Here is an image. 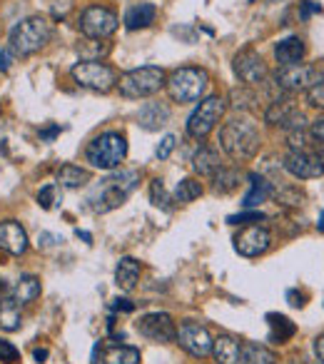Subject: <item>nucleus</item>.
Here are the masks:
<instances>
[{
  "mask_svg": "<svg viewBox=\"0 0 324 364\" xmlns=\"http://www.w3.org/2000/svg\"><path fill=\"white\" fill-rule=\"evenodd\" d=\"M137 180H140L137 172H117V175L100 180L97 190L90 195L92 210H95V213H110V210L120 208V205L130 198L132 190H135Z\"/></svg>",
  "mask_w": 324,
  "mask_h": 364,
  "instance_id": "3",
  "label": "nucleus"
},
{
  "mask_svg": "<svg viewBox=\"0 0 324 364\" xmlns=\"http://www.w3.org/2000/svg\"><path fill=\"white\" fill-rule=\"evenodd\" d=\"M220 142H222V150L227 152L232 160H252L259 152V130L252 120L247 117H234V120L225 122V127L220 130Z\"/></svg>",
  "mask_w": 324,
  "mask_h": 364,
  "instance_id": "1",
  "label": "nucleus"
},
{
  "mask_svg": "<svg viewBox=\"0 0 324 364\" xmlns=\"http://www.w3.org/2000/svg\"><path fill=\"white\" fill-rule=\"evenodd\" d=\"M212 354L217 364H242V344L230 334H220L212 339Z\"/></svg>",
  "mask_w": 324,
  "mask_h": 364,
  "instance_id": "18",
  "label": "nucleus"
},
{
  "mask_svg": "<svg viewBox=\"0 0 324 364\" xmlns=\"http://www.w3.org/2000/svg\"><path fill=\"white\" fill-rule=\"evenodd\" d=\"M11 297L16 299L18 304H31L40 297V279L33 277V274H23L11 289Z\"/></svg>",
  "mask_w": 324,
  "mask_h": 364,
  "instance_id": "24",
  "label": "nucleus"
},
{
  "mask_svg": "<svg viewBox=\"0 0 324 364\" xmlns=\"http://www.w3.org/2000/svg\"><path fill=\"white\" fill-rule=\"evenodd\" d=\"M225 115V100L220 95H210L200 102L193 110V115L188 117V135L195 140H205L210 132L217 127V122Z\"/></svg>",
  "mask_w": 324,
  "mask_h": 364,
  "instance_id": "8",
  "label": "nucleus"
},
{
  "mask_svg": "<svg viewBox=\"0 0 324 364\" xmlns=\"http://www.w3.org/2000/svg\"><path fill=\"white\" fill-rule=\"evenodd\" d=\"M70 75L80 87H87V90H95V92H110L112 87L117 85L115 68L105 65V63H100V60L77 63L70 70Z\"/></svg>",
  "mask_w": 324,
  "mask_h": 364,
  "instance_id": "7",
  "label": "nucleus"
},
{
  "mask_svg": "<svg viewBox=\"0 0 324 364\" xmlns=\"http://www.w3.org/2000/svg\"><path fill=\"white\" fill-rule=\"evenodd\" d=\"M319 80V68L317 65H307V63H297V65H284L277 70L274 77V85L284 92H299V90H309L314 82Z\"/></svg>",
  "mask_w": 324,
  "mask_h": 364,
  "instance_id": "10",
  "label": "nucleus"
},
{
  "mask_svg": "<svg viewBox=\"0 0 324 364\" xmlns=\"http://www.w3.org/2000/svg\"><path fill=\"white\" fill-rule=\"evenodd\" d=\"M157 18V8L152 3H140V6L130 8L125 16V28L127 31H142V28H150Z\"/></svg>",
  "mask_w": 324,
  "mask_h": 364,
  "instance_id": "23",
  "label": "nucleus"
},
{
  "mask_svg": "<svg viewBox=\"0 0 324 364\" xmlns=\"http://www.w3.org/2000/svg\"><path fill=\"white\" fill-rule=\"evenodd\" d=\"M115 309H120V312H132L135 304H132L130 299H115Z\"/></svg>",
  "mask_w": 324,
  "mask_h": 364,
  "instance_id": "48",
  "label": "nucleus"
},
{
  "mask_svg": "<svg viewBox=\"0 0 324 364\" xmlns=\"http://www.w3.org/2000/svg\"><path fill=\"white\" fill-rule=\"evenodd\" d=\"M11 63H13V50L11 48H0V70L6 73L11 68Z\"/></svg>",
  "mask_w": 324,
  "mask_h": 364,
  "instance_id": "44",
  "label": "nucleus"
},
{
  "mask_svg": "<svg viewBox=\"0 0 324 364\" xmlns=\"http://www.w3.org/2000/svg\"><path fill=\"white\" fill-rule=\"evenodd\" d=\"M207 82L210 77L202 68H180L170 75L165 85H168V92L175 102H195L205 95Z\"/></svg>",
  "mask_w": 324,
  "mask_h": 364,
  "instance_id": "6",
  "label": "nucleus"
},
{
  "mask_svg": "<svg viewBox=\"0 0 324 364\" xmlns=\"http://www.w3.org/2000/svg\"><path fill=\"white\" fill-rule=\"evenodd\" d=\"M175 145H178V137H175V135H165V137H162L160 145H157V150H155L157 160H168V157L173 155Z\"/></svg>",
  "mask_w": 324,
  "mask_h": 364,
  "instance_id": "38",
  "label": "nucleus"
},
{
  "mask_svg": "<svg viewBox=\"0 0 324 364\" xmlns=\"http://www.w3.org/2000/svg\"><path fill=\"white\" fill-rule=\"evenodd\" d=\"M272 247V232L262 225H247L234 235V250L242 257H259Z\"/></svg>",
  "mask_w": 324,
  "mask_h": 364,
  "instance_id": "12",
  "label": "nucleus"
},
{
  "mask_svg": "<svg viewBox=\"0 0 324 364\" xmlns=\"http://www.w3.org/2000/svg\"><path fill=\"white\" fill-rule=\"evenodd\" d=\"M150 200H152V205L155 208H162V210H173V200H170V195H168V190H165V185H162V180H152L150 182Z\"/></svg>",
  "mask_w": 324,
  "mask_h": 364,
  "instance_id": "34",
  "label": "nucleus"
},
{
  "mask_svg": "<svg viewBox=\"0 0 324 364\" xmlns=\"http://www.w3.org/2000/svg\"><path fill=\"white\" fill-rule=\"evenodd\" d=\"M117 26H120L117 13L105 6L85 8L80 16V23H77L80 33L85 38H90V41H105V38H110L117 31Z\"/></svg>",
  "mask_w": 324,
  "mask_h": 364,
  "instance_id": "9",
  "label": "nucleus"
},
{
  "mask_svg": "<svg viewBox=\"0 0 324 364\" xmlns=\"http://www.w3.org/2000/svg\"><path fill=\"white\" fill-rule=\"evenodd\" d=\"M264 220V213L262 210H244V213L239 215H230L227 218V225H254V223H262Z\"/></svg>",
  "mask_w": 324,
  "mask_h": 364,
  "instance_id": "36",
  "label": "nucleus"
},
{
  "mask_svg": "<svg viewBox=\"0 0 324 364\" xmlns=\"http://www.w3.org/2000/svg\"><path fill=\"white\" fill-rule=\"evenodd\" d=\"M267 324H269V339H272V342H277V344L292 339L294 332H297V327H294L292 319L284 317V314H277V312L267 314Z\"/></svg>",
  "mask_w": 324,
  "mask_h": 364,
  "instance_id": "25",
  "label": "nucleus"
},
{
  "mask_svg": "<svg viewBox=\"0 0 324 364\" xmlns=\"http://www.w3.org/2000/svg\"><path fill=\"white\" fill-rule=\"evenodd\" d=\"M319 11H322V8H319L317 3H304V6H302V13H299V16H302L304 21H307V18L312 16V13H319Z\"/></svg>",
  "mask_w": 324,
  "mask_h": 364,
  "instance_id": "46",
  "label": "nucleus"
},
{
  "mask_svg": "<svg viewBox=\"0 0 324 364\" xmlns=\"http://www.w3.org/2000/svg\"><path fill=\"white\" fill-rule=\"evenodd\" d=\"M50 3V16L55 21H63L68 16V11L72 8V0H48Z\"/></svg>",
  "mask_w": 324,
  "mask_h": 364,
  "instance_id": "41",
  "label": "nucleus"
},
{
  "mask_svg": "<svg viewBox=\"0 0 324 364\" xmlns=\"http://www.w3.org/2000/svg\"><path fill=\"white\" fill-rule=\"evenodd\" d=\"M0 250H6L13 257H21L28 250V235L21 228V223L16 220H8V223L0 225Z\"/></svg>",
  "mask_w": 324,
  "mask_h": 364,
  "instance_id": "16",
  "label": "nucleus"
},
{
  "mask_svg": "<svg viewBox=\"0 0 324 364\" xmlns=\"http://www.w3.org/2000/svg\"><path fill=\"white\" fill-rule=\"evenodd\" d=\"M102 364H140V349L127 344H112L105 349Z\"/></svg>",
  "mask_w": 324,
  "mask_h": 364,
  "instance_id": "27",
  "label": "nucleus"
},
{
  "mask_svg": "<svg viewBox=\"0 0 324 364\" xmlns=\"http://www.w3.org/2000/svg\"><path fill=\"white\" fill-rule=\"evenodd\" d=\"M272 193H274L272 185H269V182L264 180L262 175H257V172H252V175H249V193L244 195L242 208H244V210H257L259 205H262L264 200H267Z\"/></svg>",
  "mask_w": 324,
  "mask_h": 364,
  "instance_id": "20",
  "label": "nucleus"
},
{
  "mask_svg": "<svg viewBox=\"0 0 324 364\" xmlns=\"http://www.w3.org/2000/svg\"><path fill=\"white\" fill-rule=\"evenodd\" d=\"M23 317H21V304L16 299H3L0 302V327L6 329V332H16L21 329Z\"/></svg>",
  "mask_w": 324,
  "mask_h": 364,
  "instance_id": "30",
  "label": "nucleus"
},
{
  "mask_svg": "<svg viewBox=\"0 0 324 364\" xmlns=\"http://www.w3.org/2000/svg\"><path fill=\"white\" fill-rule=\"evenodd\" d=\"M55 135H60V127L58 125H50V127H45V130H40V140H53Z\"/></svg>",
  "mask_w": 324,
  "mask_h": 364,
  "instance_id": "47",
  "label": "nucleus"
},
{
  "mask_svg": "<svg viewBox=\"0 0 324 364\" xmlns=\"http://www.w3.org/2000/svg\"><path fill=\"white\" fill-rule=\"evenodd\" d=\"M304 53H307V48H304V41L297 36H289L284 38V41H279L277 46H274V58H277L279 65H297L299 60L304 58Z\"/></svg>",
  "mask_w": 324,
  "mask_h": 364,
  "instance_id": "19",
  "label": "nucleus"
},
{
  "mask_svg": "<svg viewBox=\"0 0 324 364\" xmlns=\"http://www.w3.org/2000/svg\"><path fill=\"white\" fill-rule=\"evenodd\" d=\"M287 299H289V304H292V307H304V297H302V294L297 297V292H287Z\"/></svg>",
  "mask_w": 324,
  "mask_h": 364,
  "instance_id": "49",
  "label": "nucleus"
},
{
  "mask_svg": "<svg viewBox=\"0 0 324 364\" xmlns=\"http://www.w3.org/2000/svg\"><path fill=\"white\" fill-rule=\"evenodd\" d=\"M137 122H140V127L147 132L160 130V127H165L170 122V107L162 105V102H147V105H142L140 112H137Z\"/></svg>",
  "mask_w": 324,
  "mask_h": 364,
  "instance_id": "17",
  "label": "nucleus"
},
{
  "mask_svg": "<svg viewBox=\"0 0 324 364\" xmlns=\"http://www.w3.org/2000/svg\"><path fill=\"white\" fill-rule=\"evenodd\" d=\"M284 170L289 172L297 180H314V177L324 175V162L319 160L317 152H302V150H292L284 157Z\"/></svg>",
  "mask_w": 324,
  "mask_h": 364,
  "instance_id": "15",
  "label": "nucleus"
},
{
  "mask_svg": "<svg viewBox=\"0 0 324 364\" xmlns=\"http://www.w3.org/2000/svg\"><path fill=\"white\" fill-rule=\"evenodd\" d=\"M232 70L244 85H259L267 77V65H264L262 55L252 48H244L234 55L232 60Z\"/></svg>",
  "mask_w": 324,
  "mask_h": 364,
  "instance_id": "14",
  "label": "nucleus"
},
{
  "mask_svg": "<svg viewBox=\"0 0 324 364\" xmlns=\"http://www.w3.org/2000/svg\"><path fill=\"white\" fill-rule=\"evenodd\" d=\"M53 203H55V185H45V188L38 193V205L43 210H50Z\"/></svg>",
  "mask_w": 324,
  "mask_h": 364,
  "instance_id": "42",
  "label": "nucleus"
},
{
  "mask_svg": "<svg viewBox=\"0 0 324 364\" xmlns=\"http://www.w3.org/2000/svg\"><path fill=\"white\" fill-rule=\"evenodd\" d=\"M314 354H317L319 364H324V334L314 339Z\"/></svg>",
  "mask_w": 324,
  "mask_h": 364,
  "instance_id": "45",
  "label": "nucleus"
},
{
  "mask_svg": "<svg viewBox=\"0 0 324 364\" xmlns=\"http://www.w3.org/2000/svg\"><path fill=\"white\" fill-rule=\"evenodd\" d=\"M193 167H195V172H198V175L212 177L217 170H222V157H220V152L215 150V147L202 145L193 155Z\"/></svg>",
  "mask_w": 324,
  "mask_h": 364,
  "instance_id": "21",
  "label": "nucleus"
},
{
  "mask_svg": "<svg viewBox=\"0 0 324 364\" xmlns=\"http://www.w3.org/2000/svg\"><path fill=\"white\" fill-rule=\"evenodd\" d=\"M175 342H178L188 354L200 357V359L207 357V354L212 352V337H210L207 329H205L202 324H198V322H183V324H180Z\"/></svg>",
  "mask_w": 324,
  "mask_h": 364,
  "instance_id": "13",
  "label": "nucleus"
},
{
  "mask_svg": "<svg viewBox=\"0 0 324 364\" xmlns=\"http://www.w3.org/2000/svg\"><path fill=\"white\" fill-rule=\"evenodd\" d=\"M53 38V23H48L45 18L40 16H31L26 21H21L16 28L11 31V50L13 55H36L38 50L50 43Z\"/></svg>",
  "mask_w": 324,
  "mask_h": 364,
  "instance_id": "2",
  "label": "nucleus"
},
{
  "mask_svg": "<svg viewBox=\"0 0 324 364\" xmlns=\"http://www.w3.org/2000/svg\"><path fill=\"white\" fill-rule=\"evenodd\" d=\"M137 332L150 342L168 344L175 342V337H178V324L168 312H150L137 319Z\"/></svg>",
  "mask_w": 324,
  "mask_h": 364,
  "instance_id": "11",
  "label": "nucleus"
},
{
  "mask_svg": "<svg viewBox=\"0 0 324 364\" xmlns=\"http://www.w3.org/2000/svg\"><path fill=\"white\" fill-rule=\"evenodd\" d=\"M292 110H294V105L289 97H274V100L269 102L267 112H264V120H267L269 125H282Z\"/></svg>",
  "mask_w": 324,
  "mask_h": 364,
  "instance_id": "31",
  "label": "nucleus"
},
{
  "mask_svg": "<svg viewBox=\"0 0 324 364\" xmlns=\"http://www.w3.org/2000/svg\"><path fill=\"white\" fill-rule=\"evenodd\" d=\"M232 107L234 110H254L257 107V95L247 87H234L232 90Z\"/></svg>",
  "mask_w": 324,
  "mask_h": 364,
  "instance_id": "33",
  "label": "nucleus"
},
{
  "mask_svg": "<svg viewBox=\"0 0 324 364\" xmlns=\"http://www.w3.org/2000/svg\"><path fill=\"white\" fill-rule=\"evenodd\" d=\"M162 85H165V73H162V68H155V65L135 68V70L125 73V75L117 80L120 95L130 97V100H140V97L155 95Z\"/></svg>",
  "mask_w": 324,
  "mask_h": 364,
  "instance_id": "5",
  "label": "nucleus"
},
{
  "mask_svg": "<svg viewBox=\"0 0 324 364\" xmlns=\"http://www.w3.org/2000/svg\"><path fill=\"white\" fill-rule=\"evenodd\" d=\"M317 230H319V232H324V213L319 215V220H317Z\"/></svg>",
  "mask_w": 324,
  "mask_h": 364,
  "instance_id": "51",
  "label": "nucleus"
},
{
  "mask_svg": "<svg viewBox=\"0 0 324 364\" xmlns=\"http://www.w3.org/2000/svg\"><path fill=\"white\" fill-rule=\"evenodd\" d=\"M200 195H202V185H200L198 180H193V177H188V180L178 182V188H175V193H173V200L180 205H188V203H195Z\"/></svg>",
  "mask_w": 324,
  "mask_h": 364,
  "instance_id": "32",
  "label": "nucleus"
},
{
  "mask_svg": "<svg viewBox=\"0 0 324 364\" xmlns=\"http://www.w3.org/2000/svg\"><path fill=\"white\" fill-rule=\"evenodd\" d=\"M242 364H277V354L264 344H242Z\"/></svg>",
  "mask_w": 324,
  "mask_h": 364,
  "instance_id": "29",
  "label": "nucleus"
},
{
  "mask_svg": "<svg viewBox=\"0 0 324 364\" xmlns=\"http://www.w3.org/2000/svg\"><path fill=\"white\" fill-rule=\"evenodd\" d=\"M277 205H287V208H299L304 200V195L297 188H279L277 193H272Z\"/></svg>",
  "mask_w": 324,
  "mask_h": 364,
  "instance_id": "35",
  "label": "nucleus"
},
{
  "mask_svg": "<svg viewBox=\"0 0 324 364\" xmlns=\"http://www.w3.org/2000/svg\"><path fill=\"white\" fill-rule=\"evenodd\" d=\"M18 357H21V352H18V347L13 342H8V339H0V362H18Z\"/></svg>",
  "mask_w": 324,
  "mask_h": 364,
  "instance_id": "39",
  "label": "nucleus"
},
{
  "mask_svg": "<svg viewBox=\"0 0 324 364\" xmlns=\"http://www.w3.org/2000/svg\"><path fill=\"white\" fill-rule=\"evenodd\" d=\"M140 272H142V267H140V262H137V259L122 257L120 262H117V267H115V282H117V287L125 289V292L135 289L137 279H140Z\"/></svg>",
  "mask_w": 324,
  "mask_h": 364,
  "instance_id": "22",
  "label": "nucleus"
},
{
  "mask_svg": "<svg viewBox=\"0 0 324 364\" xmlns=\"http://www.w3.org/2000/svg\"><path fill=\"white\" fill-rule=\"evenodd\" d=\"M127 155V140L122 132H102L95 140L87 145L85 157L92 167H100V170H115Z\"/></svg>",
  "mask_w": 324,
  "mask_h": 364,
  "instance_id": "4",
  "label": "nucleus"
},
{
  "mask_svg": "<svg viewBox=\"0 0 324 364\" xmlns=\"http://www.w3.org/2000/svg\"><path fill=\"white\" fill-rule=\"evenodd\" d=\"M63 242V237H58V235H50V232H40V237H38V245L40 247H53V245Z\"/></svg>",
  "mask_w": 324,
  "mask_h": 364,
  "instance_id": "43",
  "label": "nucleus"
},
{
  "mask_svg": "<svg viewBox=\"0 0 324 364\" xmlns=\"http://www.w3.org/2000/svg\"><path fill=\"white\" fill-rule=\"evenodd\" d=\"M77 237H82V240H85V242H90V232H82V230H77Z\"/></svg>",
  "mask_w": 324,
  "mask_h": 364,
  "instance_id": "52",
  "label": "nucleus"
},
{
  "mask_svg": "<svg viewBox=\"0 0 324 364\" xmlns=\"http://www.w3.org/2000/svg\"><path fill=\"white\" fill-rule=\"evenodd\" d=\"M33 357H36L38 362H45V359H48V349H36V352H33Z\"/></svg>",
  "mask_w": 324,
  "mask_h": 364,
  "instance_id": "50",
  "label": "nucleus"
},
{
  "mask_svg": "<svg viewBox=\"0 0 324 364\" xmlns=\"http://www.w3.org/2000/svg\"><path fill=\"white\" fill-rule=\"evenodd\" d=\"M239 188V172L232 167H222L212 175V193L215 195H230Z\"/></svg>",
  "mask_w": 324,
  "mask_h": 364,
  "instance_id": "28",
  "label": "nucleus"
},
{
  "mask_svg": "<svg viewBox=\"0 0 324 364\" xmlns=\"http://www.w3.org/2000/svg\"><path fill=\"white\" fill-rule=\"evenodd\" d=\"M58 182H60V188H65V190H80L90 182V172L77 165H63L60 170H58Z\"/></svg>",
  "mask_w": 324,
  "mask_h": 364,
  "instance_id": "26",
  "label": "nucleus"
},
{
  "mask_svg": "<svg viewBox=\"0 0 324 364\" xmlns=\"http://www.w3.org/2000/svg\"><path fill=\"white\" fill-rule=\"evenodd\" d=\"M307 100H309V105L322 107V110H324V80H317L312 87H309V90H307Z\"/></svg>",
  "mask_w": 324,
  "mask_h": 364,
  "instance_id": "40",
  "label": "nucleus"
},
{
  "mask_svg": "<svg viewBox=\"0 0 324 364\" xmlns=\"http://www.w3.org/2000/svg\"><path fill=\"white\" fill-rule=\"evenodd\" d=\"M309 135H312V140H314V152H317L319 160L324 162V117H319V120L314 122Z\"/></svg>",
  "mask_w": 324,
  "mask_h": 364,
  "instance_id": "37",
  "label": "nucleus"
}]
</instances>
